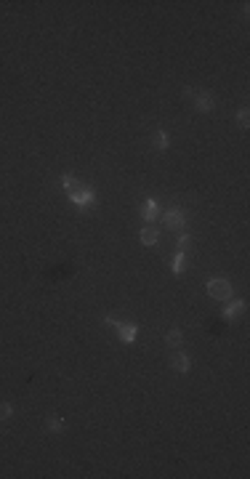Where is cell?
<instances>
[{
  "mask_svg": "<svg viewBox=\"0 0 250 479\" xmlns=\"http://www.w3.org/2000/svg\"><path fill=\"white\" fill-rule=\"evenodd\" d=\"M181 338H184L181 330H168V333H165V344H168V346H173V349L181 346Z\"/></svg>",
  "mask_w": 250,
  "mask_h": 479,
  "instance_id": "10",
  "label": "cell"
},
{
  "mask_svg": "<svg viewBox=\"0 0 250 479\" xmlns=\"http://www.w3.org/2000/svg\"><path fill=\"white\" fill-rule=\"evenodd\" d=\"M165 226H168V229H173V232H181L184 226H187L184 211H181V208H170V211L165 213Z\"/></svg>",
  "mask_w": 250,
  "mask_h": 479,
  "instance_id": "2",
  "label": "cell"
},
{
  "mask_svg": "<svg viewBox=\"0 0 250 479\" xmlns=\"http://www.w3.org/2000/svg\"><path fill=\"white\" fill-rule=\"evenodd\" d=\"M69 200H72L75 205H80V208H85V205H91V203H94V192H91V189H85V187H80V189L69 192Z\"/></svg>",
  "mask_w": 250,
  "mask_h": 479,
  "instance_id": "3",
  "label": "cell"
},
{
  "mask_svg": "<svg viewBox=\"0 0 250 479\" xmlns=\"http://www.w3.org/2000/svg\"><path fill=\"white\" fill-rule=\"evenodd\" d=\"M157 240H160V229L152 224H147L144 229H141V242L144 245H157Z\"/></svg>",
  "mask_w": 250,
  "mask_h": 479,
  "instance_id": "7",
  "label": "cell"
},
{
  "mask_svg": "<svg viewBox=\"0 0 250 479\" xmlns=\"http://www.w3.org/2000/svg\"><path fill=\"white\" fill-rule=\"evenodd\" d=\"M154 144H157V149H165V147H168V136H165V131H157Z\"/></svg>",
  "mask_w": 250,
  "mask_h": 479,
  "instance_id": "14",
  "label": "cell"
},
{
  "mask_svg": "<svg viewBox=\"0 0 250 479\" xmlns=\"http://www.w3.org/2000/svg\"><path fill=\"white\" fill-rule=\"evenodd\" d=\"M208 293L216 298V301H229L232 298V285L226 280H221V277H216V280H208Z\"/></svg>",
  "mask_w": 250,
  "mask_h": 479,
  "instance_id": "1",
  "label": "cell"
},
{
  "mask_svg": "<svg viewBox=\"0 0 250 479\" xmlns=\"http://www.w3.org/2000/svg\"><path fill=\"white\" fill-rule=\"evenodd\" d=\"M189 365H192V360L184 352H176L173 357H170V368L173 370H178V373H187L189 370Z\"/></svg>",
  "mask_w": 250,
  "mask_h": 479,
  "instance_id": "6",
  "label": "cell"
},
{
  "mask_svg": "<svg viewBox=\"0 0 250 479\" xmlns=\"http://www.w3.org/2000/svg\"><path fill=\"white\" fill-rule=\"evenodd\" d=\"M11 410H13V407H11L8 402H0V421H3V418H8V416H11Z\"/></svg>",
  "mask_w": 250,
  "mask_h": 479,
  "instance_id": "16",
  "label": "cell"
},
{
  "mask_svg": "<svg viewBox=\"0 0 250 479\" xmlns=\"http://www.w3.org/2000/svg\"><path fill=\"white\" fill-rule=\"evenodd\" d=\"M192 99H195L197 112H210V109H213V104H216V102H213V96H210V94H205V91H195V96H192Z\"/></svg>",
  "mask_w": 250,
  "mask_h": 479,
  "instance_id": "4",
  "label": "cell"
},
{
  "mask_svg": "<svg viewBox=\"0 0 250 479\" xmlns=\"http://www.w3.org/2000/svg\"><path fill=\"white\" fill-rule=\"evenodd\" d=\"M117 335H120V341H125V344H133L136 341V325L131 322H117Z\"/></svg>",
  "mask_w": 250,
  "mask_h": 479,
  "instance_id": "5",
  "label": "cell"
},
{
  "mask_svg": "<svg viewBox=\"0 0 250 479\" xmlns=\"http://www.w3.org/2000/svg\"><path fill=\"white\" fill-rule=\"evenodd\" d=\"M141 216H144L149 224H152V221L157 218V203H154V200H149V203L141 205Z\"/></svg>",
  "mask_w": 250,
  "mask_h": 479,
  "instance_id": "9",
  "label": "cell"
},
{
  "mask_svg": "<svg viewBox=\"0 0 250 479\" xmlns=\"http://www.w3.org/2000/svg\"><path fill=\"white\" fill-rule=\"evenodd\" d=\"M61 187L69 189V192H75V189H80V184H77L72 176H61Z\"/></svg>",
  "mask_w": 250,
  "mask_h": 479,
  "instance_id": "12",
  "label": "cell"
},
{
  "mask_svg": "<svg viewBox=\"0 0 250 479\" xmlns=\"http://www.w3.org/2000/svg\"><path fill=\"white\" fill-rule=\"evenodd\" d=\"M237 120H240V125H242V128H248V123H250V117H248V109H240Z\"/></svg>",
  "mask_w": 250,
  "mask_h": 479,
  "instance_id": "17",
  "label": "cell"
},
{
  "mask_svg": "<svg viewBox=\"0 0 250 479\" xmlns=\"http://www.w3.org/2000/svg\"><path fill=\"white\" fill-rule=\"evenodd\" d=\"M48 431H51V434H59V431H64V421L61 418H48Z\"/></svg>",
  "mask_w": 250,
  "mask_h": 479,
  "instance_id": "11",
  "label": "cell"
},
{
  "mask_svg": "<svg viewBox=\"0 0 250 479\" xmlns=\"http://www.w3.org/2000/svg\"><path fill=\"white\" fill-rule=\"evenodd\" d=\"M242 309H245V301H234V304H229V306L224 309V319H226V322L237 319L240 314H242Z\"/></svg>",
  "mask_w": 250,
  "mask_h": 479,
  "instance_id": "8",
  "label": "cell"
},
{
  "mask_svg": "<svg viewBox=\"0 0 250 479\" xmlns=\"http://www.w3.org/2000/svg\"><path fill=\"white\" fill-rule=\"evenodd\" d=\"M173 271H176V274H181V271H184V253H176V259H173Z\"/></svg>",
  "mask_w": 250,
  "mask_h": 479,
  "instance_id": "15",
  "label": "cell"
},
{
  "mask_svg": "<svg viewBox=\"0 0 250 479\" xmlns=\"http://www.w3.org/2000/svg\"><path fill=\"white\" fill-rule=\"evenodd\" d=\"M189 234H181V237L176 240V248H178V253H187V248H189Z\"/></svg>",
  "mask_w": 250,
  "mask_h": 479,
  "instance_id": "13",
  "label": "cell"
}]
</instances>
